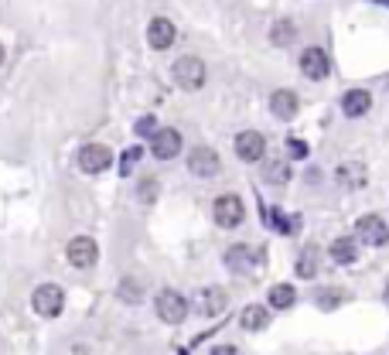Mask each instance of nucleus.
Masks as SVG:
<instances>
[{"label": "nucleus", "instance_id": "obj_1", "mask_svg": "<svg viewBox=\"0 0 389 355\" xmlns=\"http://www.w3.org/2000/svg\"><path fill=\"white\" fill-rule=\"evenodd\" d=\"M171 76H174V82H178L185 92H194V89H201V85H205V62H201V58H194V55H185V58H178V62H174Z\"/></svg>", "mask_w": 389, "mask_h": 355}, {"label": "nucleus", "instance_id": "obj_3", "mask_svg": "<svg viewBox=\"0 0 389 355\" xmlns=\"http://www.w3.org/2000/svg\"><path fill=\"white\" fill-rule=\"evenodd\" d=\"M212 215L222 229H235L242 219H246V208H242V198L239 195H219L212 205Z\"/></svg>", "mask_w": 389, "mask_h": 355}, {"label": "nucleus", "instance_id": "obj_33", "mask_svg": "<svg viewBox=\"0 0 389 355\" xmlns=\"http://www.w3.org/2000/svg\"><path fill=\"white\" fill-rule=\"evenodd\" d=\"M386 304H389V287H386Z\"/></svg>", "mask_w": 389, "mask_h": 355}, {"label": "nucleus", "instance_id": "obj_12", "mask_svg": "<svg viewBox=\"0 0 389 355\" xmlns=\"http://www.w3.org/2000/svg\"><path fill=\"white\" fill-rule=\"evenodd\" d=\"M256 260H260V253H253L249 246H229L226 249V267L235 270V274H253L260 267Z\"/></svg>", "mask_w": 389, "mask_h": 355}, {"label": "nucleus", "instance_id": "obj_2", "mask_svg": "<svg viewBox=\"0 0 389 355\" xmlns=\"http://www.w3.org/2000/svg\"><path fill=\"white\" fill-rule=\"evenodd\" d=\"M31 308H35L41 317H58L62 308H65V290H62L58 283H41L38 290L31 294Z\"/></svg>", "mask_w": 389, "mask_h": 355}, {"label": "nucleus", "instance_id": "obj_4", "mask_svg": "<svg viewBox=\"0 0 389 355\" xmlns=\"http://www.w3.org/2000/svg\"><path fill=\"white\" fill-rule=\"evenodd\" d=\"M157 317L167 324H181L188 317V301L178 290H160L157 294Z\"/></svg>", "mask_w": 389, "mask_h": 355}, {"label": "nucleus", "instance_id": "obj_9", "mask_svg": "<svg viewBox=\"0 0 389 355\" xmlns=\"http://www.w3.org/2000/svg\"><path fill=\"white\" fill-rule=\"evenodd\" d=\"M151 151H154L157 160L178 158V154H181V133H178V130H171V126L154 130V137H151Z\"/></svg>", "mask_w": 389, "mask_h": 355}, {"label": "nucleus", "instance_id": "obj_29", "mask_svg": "<svg viewBox=\"0 0 389 355\" xmlns=\"http://www.w3.org/2000/svg\"><path fill=\"white\" fill-rule=\"evenodd\" d=\"M290 158H308V147L301 140H290Z\"/></svg>", "mask_w": 389, "mask_h": 355}, {"label": "nucleus", "instance_id": "obj_20", "mask_svg": "<svg viewBox=\"0 0 389 355\" xmlns=\"http://www.w3.org/2000/svg\"><path fill=\"white\" fill-rule=\"evenodd\" d=\"M294 301H297V290H294L290 283H276V287L270 290V308H276V311L294 308Z\"/></svg>", "mask_w": 389, "mask_h": 355}, {"label": "nucleus", "instance_id": "obj_7", "mask_svg": "<svg viewBox=\"0 0 389 355\" xmlns=\"http://www.w3.org/2000/svg\"><path fill=\"white\" fill-rule=\"evenodd\" d=\"M226 304H229V294L222 290V287H205V290H198L194 294V311L201 317H215L226 311Z\"/></svg>", "mask_w": 389, "mask_h": 355}, {"label": "nucleus", "instance_id": "obj_30", "mask_svg": "<svg viewBox=\"0 0 389 355\" xmlns=\"http://www.w3.org/2000/svg\"><path fill=\"white\" fill-rule=\"evenodd\" d=\"M212 355H239V352H235V345H215Z\"/></svg>", "mask_w": 389, "mask_h": 355}, {"label": "nucleus", "instance_id": "obj_25", "mask_svg": "<svg viewBox=\"0 0 389 355\" xmlns=\"http://www.w3.org/2000/svg\"><path fill=\"white\" fill-rule=\"evenodd\" d=\"M317 304H321L324 311H331V308L342 304V294H335V290H321V294H317Z\"/></svg>", "mask_w": 389, "mask_h": 355}, {"label": "nucleus", "instance_id": "obj_19", "mask_svg": "<svg viewBox=\"0 0 389 355\" xmlns=\"http://www.w3.org/2000/svg\"><path fill=\"white\" fill-rule=\"evenodd\" d=\"M263 181H267V185H287V181H290V164H287L283 158L267 160V167H263Z\"/></svg>", "mask_w": 389, "mask_h": 355}, {"label": "nucleus", "instance_id": "obj_17", "mask_svg": "<svg viewBox=\"0 0 389 355\" xmlns=\"http://www.w3.org/2000/svg\"><path fill=\"white\" fill-rule=\"evenodd\" d=\"M369 106H372V96L365 92V89H349L345 96H342V113L345 117H365L369 113Z\"/></svg>", "mask_w": 389, "mask_h": 355}, {"label": "nucleus", "instance_id": "obj_8", "mask_svg": "<svg viewBox=\"0 0 389 355\" xmlns=\"http://www.w3.org/2000/svg\"><path fill=\"white\" fill-rule=\"evenodd\" d=\"M235 154H239V160H246V164L263 160V154H267V137L256 133V130H242L235 137Z\"/></svg>", "mask_w": 389, "mask_h": 355}, {"label": "nucleus", "instance_id": "obj_27", "mask_svg": "<svg viewBox=\"0 0 389 355\" xmlns=\"http://www.w3.org/2000/svg\"><path fill=\"white\" fill-rule=\"evenodd\" d=\"M137 137H154V130H157V123H154V117H140L137 119Z\"/></svg>", "mask_w": 389, "mask_h": 355}, {"label": "nucleus", "instance_id": "obj_18", "mask_svg": "<svg viewBox=\"0 0 389 355\" xmlns=\"http://www.w3.org/2000/svg\"><path fill=\"white\" fill-rule=\"evenodd\" d=\"M246 331H263L267 324H270V311L263 308V304H249L246 311H242V321H239Z\"/></svg>", "mask_w": 389, "mask_h": 355}, {"label": "nucleus", "instance_id": "obj_22", "mask_svg": "<svg viewBox=\"0 0 389 355\" xmlns=\"http://www.w3.org/2000/svg\"><path fill=\"white\" fill-rule=\"evenodd\" d=\"M297 38V28H294V21H276L270 28V41L276 48H283V44H290V41Z\"/></svg>", "mask_w": 389, "mask_h": 355}, {"label": "nucleus", "instance_id": "obj_16", "mask_svg": "<svg viewBox=\"0 0 389 355\" xmlns=\"http://www.w3.org/2000/svg\"><path fill=\"white\" fill-rule=\"evenodd\" d=\"M365 167L362 164H355V160H349V164H342L338 171H335V181L345 188V192H358V188H365Z\"/></svg>", "mask_w": 389, "mask_h": 355}, {"label": "nucleus", "instance_id": "obj_6", "mask_svg": "<svg viewBox=\"0 0 389 355\" xmlns=\"http://www.w3.org/2000/svg\"><path fill=\"white\" fill-rule=\"evenodd\" d=\"M65 256H69L72 267L89 270V267H96V260H99V246H96L89 236H76L69 246H65Z\"/></svg>", "mask_w": 389, "mask_h": 355}, {"label": "nucleus", "instance_id": "obj_28", "mask_svg": "<svg viewBox=\"0 0 389 355\" xmlns=\"http://www.w3.org/2000/svg\"><path fill=\"white\" fill-rule=\"evenodd\" d=\"M137 160H140V147H130V151L123 154V164H119V171H123V174H130V167H133Z\"/></svg>", "mask_w": 389, "mask_h": 355}, {"label": "nucleus", "instance_id": "obj_31", "mask_svg": "<svg viewBox=\"0 0 389 355\" xmlns=\"http://www.w3.org/2000/svg\"><path fill=\"white\" fill-rule=\"evenodd\" d=\"M0 65H3V44H0Z\"/></svg>", "mask_w": 389, "mask_h": 355}, {"label": "nucleus", "instance_id": "obj_13", "mask_svg": "<svg viewBox=\"0 0 389 355\" xmlns=\"http://www.w3.org/2000/svg\"><path fill=\"white\" fill-rule=\"evenodd\" d=\"M301 72H304L308 79L321 82L328 76V55H324L321 48H304V51H301Z\"/></svg>", "mask_w": 389, "mask_h": 355}, {"label": "nucleus", "instance_id": "obj_24", "mask_svg": "<svg viewBox=\"0 0 389 355\" xmlns=\"http://www.w3.org/2000/svg\"><path fill=\"white\" fill-rule=\"evenodd\" d=\"M314 274H317V253H314V249H304V253H301V260H297V276L311 280Z\"/></svg>", "mask_w": 389, "mask_h": 355}, {"label": "nucleus", "instance_id": "obj_32", "mask_svg": "<svg viewBox=\"0 0 389 355\" xmlns=\"http://www.w3.org/2000/svg\"><path fill=\"white\" fill-rule=\"evenodd\" d=\"M376 3H386V7H389V0H376Z\"/></svg>", "mask_w": 389, "mask_h": 355}, {"label": "nucleus", "instance_id": "obj_14", "mask_svg": "<svg viewBox=\"0 0 389 355\" xmlns=\"http://www.w3.org/2000/svg\"><path fill=\"white\" fill-rule=\"evenodd\" d=\"M147 44H151L154 51L171 48V44H174V24H171L167 17H154V21L147 24Z\"/></svg>", "mask_w": 389, "mask_h": 355}, {"label": "nucleus", "instance_id": "obj_15", "mask_svg": "<svg viewBox=\"0 0 389 355\" xmlns=\"http://www.w3.org/2000/svg\"><path fill=\"white\" fill-rule=\"evenodd\" d=\"M297 106L301 103H297V92L294 89H276L270 96V113L276 119H294L297 117Z\"/></svg>", "mask_w": 389, "mask_h": 355}, {"label": "nucleus", "instance_id": "obj_11", "mask_svg": "<svg viewBox=\"0 0 389 355\" xmlns=\"http://www.w3.org/2000/svg\"><path fill=\"white\" fill-rule=\"evenodd\" d=\"M355 229H358V236L365 239L369 246H386L389 242V229L379 215H362V219L355 222Z\"/></svg>", "mask_w": 389, "mask_h": 355}, {"label": "nucleus", "instance_id": "obj_10", "mask_svg": "<svg viewBox=\"0 0 389 355\" xmlns=\"http://www.w3.org/2000/svg\"><path fill=\"white\" fill-rule=\"evenodd\" d=\"M219 154L212 151V147H194L192 154H188V171H192L194 178H212V174H219Z\"/></svg>", "mask_w": 389, "mask_h": 355}, {"label": "nucleus", "instance_id": "obj_26", "mask_svg": "<svg viewBox=\"0 0 389 355\" xmlns=\"http://www.w3.org/2000/svg\"><path fill=\"white\" fill-rule=\"evenodd\" d=\"M140 201H154L157 198V178H144V185H140Z\"/></svg>", "mask_w": 389, "mask_h": 355}, {"label": "nucleus", "instance_id": "obj_21", "mask_svg": "<svg viewBox=\"0 0 389 355\" xmlns=\"http://www.w3.org/2000/svg\"><path fill=\"white\" fill-rule=\"evenodd\" d=\"M328 253H331V260H335V263H355V253H358V249H355V242H351V239H335V242H331V246H328Z\"/></svg>", "mask_w": 389, "mask_h": 355}, {"label": "nucleus", "instance_id": "obj_5", "mask_svg": "<svg viewBox=\"0 0 389 355\" xmlns=\"http://www.w3.org/2000/svg\"><path fill=\"white\" fill-rule=\"evenodd\" d=\"M110 164H113V151L106 144H85L78 151V171L85 174H103Z\"/></svg>", "mask_w": 389, "mask_h": 355}, {"label": "nucleus", "instance_id": "obj_23", "mask_svg": "<svg viewBox=\"0 0 389 355\" xmlns=\"http://www.w3.org/2000/svg\"><path fill=\"white\" fill-rule=\"evenodd\" d=\"M119 301H126V304H140V301H144L140 283H137V280H119Z\"/></svg>", "mask_w": 389, "mask_h": 355}]
</instances>
